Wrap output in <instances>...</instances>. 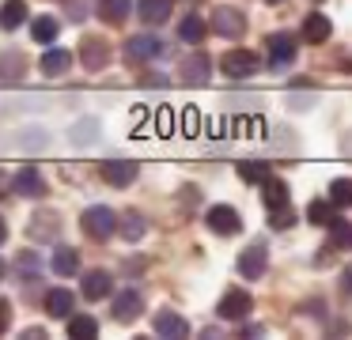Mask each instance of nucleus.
<instances>
[{
  "label": "nucleus",
  "instance_id": "1",
  "mask_svg": "<svg viewBox=\"0 0 352 340\" xmlns=\"http://www.w3.org/2000/svg\"><path fill=\"white\" fill-rule=\"evenodd\" d=\"M80 227H84L87 238L107 242L110 234L118 231V216H114V208H107V204H91V208H84V216H80Z\"/></svg>",
  "mask_w": 352,
  "mask_h": 340
},
{
  "label": "nucleus",
  "instance_id": "2",
  "mask_svg": "<svg viewBox=\"0 0 352 340\" xmlns=\"http://www.w3.org/2000/svg\"><path fill=\"white\" fill-rule=\"evenodd\" d=\"M163 57V38L155 34H133L129 42H125V65H148V60Z\"/></svg>",
  "mask_w": 352,
  "mask_h": 340
},
{
  "label": "nucleus",
  "instance_id": "3",
  "mask_svg": "<svg viewBox=\"0 0 352 340\" xmlns=\"http://www.w3.org/2000/svg\"><path fill=\"white\" fill-rule=\"evenodd\" d=\"M258 68H261V60H258V53H250V49H231L220 57V72L231 76V80H250Z\"/></svg>",
  "mask_w": 352,
  "mask_h": 340
},
{
  "label": "nucleus",
  "instance_id": "4",
  "mask_svg": "<svg viewBox=\"0 0 352 340\" xmlns=\"http://www.w3.org/2000/svg\"><path fill=\"white\" fill-rule=\"evenodd\" d=\"M212 30L220 38H243L246 34V15L231 4H216L212 8Z\"/></svg>",
  "mask_w": 352,
  "mask_h": 340
},
{
  "label": "nucleus",
  "instance_id": "5",
  "mask_svg": "<svg viewBox=\"0 0 352 340\" xmlns=\"http://www.w3.org/2000/svg\"><path fill=\"white\" fill-rule=\"evenodd\" d=\"M265 49H269V68L273 72H284V68H292L296 65V38L292 34H269V42H265Z\"/></svg>",
  "mask_w": 352,
  "mask_h": 340
},
{
  "label": "nucleus",
  "instance_id": "6",
  "mask_svg": "<svg viewBox=\"0 0 352 340\" xmlns=\"http://www.w3.org/2000/svg\"><path fill=\"white\" fill-rule=\"evenodd\" d=\"M99 174H102V181H107V185H114V189H129L133 181H137L140 166H137V163H129V159H107V163L99 166Z\"/></svg>",
  "mask_w": 352,
  "mask_h": 340
},
{
  "label": "nucleus",
  "instance_id": "7",
  "mask_svg": "<svg viewBox=\"0 0 352 340\" xmlns=\"http://www.w3.org/2000/svg\"><path fill=\"white\" fill-rule=\"evenodd\" d=\"M205 223H208V231L223 234V238H231V234L243 231V219H239V212L231 208V204H212L208 216H205Z\"/></svg>",
  "mask_w": 352,
  "mask_h": 340
},
{
  "label": "nucleus",
  "instance_id": "8",
  "mask_svg": "<svg viewBox=\"0 0 352 340\" xmlns=\"http://www.w3.org/2000/svg\"><path fill=\"white\" fill-rule=\"evenodd\" d=\"M80 60H84L87 72H102V68L110 65V42H107V38L87 34L84 42H80Z\"/></svg>",
  "mask_w": 352,
  "mask_h": 340
},
{
  "label": "nucleus",
  "instance_id": "9",
  "mask_svg": "<svg viewBox=\"0 0 352 340\" xmlns=\"http://www.w3.org/2000/svg\"><path fill=\"white\" fill-rule=\"evenodd\" d=\"M110 314H114L118 321H137V317L144 314V295H140L137 287H125V291H118L114 302H110Z\"/></svg>",
  "mask_w": 352,
  "mask_h": 340
},
{
  "label": "nucleus",
  "instance_id": "10",
  "mask_svg": "<svg viewBox=\"0 0 352 340\" xmlns=\"http://www.w3.org/2000/svg\"><path fill=\"white\" fill-rule=\"evenodd\" d=\"M208 76H212V60H208L205 53H190V57L178 65V80L190 83V87H205Z\"/></svg>",
  "mask_w": 352,
  "mask_h": 340
},
{
  "label": "nucleus",
  "instance_id": "11",
  "mask_svg": "<svg viewBox=\"0 0 352 340\" xmlns=\"http://www.w3.org/2000/svg\"><path fill=\"white\" fill-rule=\"evenodd\" d=\"M265 264H269L265 242H254L250 249L239 253V276H243V280H261V276H265Z\"/></svg>",
  "mask_w": 352,
  "mask_h": 340
},
{
  "label": "nucleus",
  "instance_id": "12",
  "mask_svg": "<svg viewBox=\"0 0 352 340\" xmlns=\"http://www.w3.org/2000/svg\"><path fill=\"white\" fill-rule=\"evenodd\" d=\"M12 189H16L19 196H31V201H38V196H46V178H42L38 166H23V170L12 174Z\"/></svg>",
  "mask_w": 352,
  "mask_h": 340
},
{
  "label": "nucleus",
  "instance_id": "13",
  "mask_svg": "<svg viewBox=\"0 0 352 340\" xmlns=\"http://www.w3.org/2000/svg\"><path fill=\"white\" fill-rule=\"evenodd\" d=\"M80 295H84V299H91V302L110 299V295H114V280H110V272H102V269L84 272V280H80Z\"/></svg>",
  "mask_w": 352,
  "mask_h": 340
},
{
  "label": "nucleus",
  "instance_id": "14",
  "mask_svg": "<svg viewBox=\"0 0 352 340\" xmlns=\"http://www.w3.org/2000/svg\"><path fill=\"white\" fill-rule=\"evenodd\" d=\"M155 337L182 340V337H190V321H186L182 314H175V310H160V314H155Z\"/></svg>",
  "mask_w": 352,
  "mask_h": 340
},
{
  "label": "nucleus",
  "instance_id": "15",
  "mask_svg": "<svg viewBox=\"0 0 352 340\" xmlns=\"http://www.w3.org/2000/svg\"><path fill=\"white\" fill-rule=\"evenodd\" d=\"M57 231H61V216L54 208H38L31 219V238L34 242H54Z\"/></svg>",
  "mask_w": 352,
  "mask_h": 340
},
{
  "label": "nucleus",
  "instance_id": "16",
  "mask_svg": "<svg viewBox=\"0 0 352 340\" xmlns=\"http://www.w3.org/2000/svg\"><path fill=\"white\" fill-rule=\"evenodd\" d=\"M250 314V295L239 291V287H231V291L220 295V317L223 321H239V317Z\"/></svg>",
  "mask_w": 352,
  "mask_h": 340
},
{
  "label": "nucleus",
  "instance_id": "17",
  "mask_svg": "<svg viewBox=\"0 0 352 340\" xmlns=\"http://www.w3.org/2000/svg\"><path fill=\"white\" fill-rule=\"evenodd\" d=\"M27 76V57L19 49H4L0 53V83H19Z\"/></svg>",
  "mask_w": 352,
  "mask_h": 340
},
{
  "label": "nucleus",
  "instance_id": "18",
  "mask_svg": "<svg viewBox=\"0 0 352 340\" xmlns=\"http://www.w3.org/2000/svg\"><path fill=\"white\" fill-rule=\"evenodd\" d=\"M72 306H76V295H72L69 287L46 291V314L50 317H72Z\"/></svg>",
  "mask_w": 352,
  "mask_h": 340
},
{
  "label": "nucleus",
  "instance_id": "19",
  "mask_svg": "<svg viewBox=\"0 0 352 340\" xmlns=\"http://www.w3.org/2000/svg\"><path fill=\"white\" fill-rule=\"evenodd\" d=\"M329 34H333V27H329V19L326 15H307L303 19V42H311V45H322V42H329Z\"/></svg>",
  "mask_w": 352,
  "mask_h": 340
},
{
  "label": "nucleus",
  "instance_id": "20",
  "mask_svg": "<svg viewBox=\"0 0 352 340\" xmlns=\"http://www.w3.org/2000/svg\"><path fill=\"white\" fill-rule=\"evenodd\" d=\"M69 65H72V53L61 49V45H50V49L42 53V72L46 76H65Z\"/></svg>",
  "mask_w": 352,
  "mask_h": 340
},
{
  "label": "nucleus",
  "instance_id": "21",
  "mask_svg": "<svg viewBox=\"0 0 352 340\" xmlns=\"http://www.w3.org/2000/svg\"><path fill=\"white\" fill-rule=\"evenodd\" d=\"M27 0H4L0 4V27L4 30H16V27H23L27 23Z\"/></svg>",
  "mask_w": 352,
  "mask_h": 340
},
{
  "label": "nucleus",
  "instance_id": "22",
  "mask_svg": "<svg viewBox=\"0 0 352 340\" xmlns=\"http://www.w3.org/2000/svg\"><path fill=\"white\" fill-rule=\"evenodd\" d=\"M50 269H54L57 276H76V269H80V257H76V249H69V246H57V249H54V257H50Z\"/></svg>",
  "mask_w": 352,
  "mask_h": 340
},
{
  "label": "nucleus",
  "instance_id": "23",
  "mask_svg": "<svg viewBox=\"0 0 352 340\" xmlns=\"http://www.w3.org/2000/svg\"><path fill=\"white\" fill-rule=\"evenodd\" d=\"M57 34H61V23H57L54 15H38V19L31 23V38L42 42V45H54Z\"/></svg>",
  "mask_w": 352,
  "mask_h": 340
},
{
  "label": "nucleus",
  "instance_id": "24",
  "mask_svg": "<svg viewBox=\"0 0 352 340\" xmlns=\"http://www.w3.org/2000/svg\"><path fill=\"white\" fill-rule=\"evenodd\" d=\"M69 140L76 144V148H91V144L99 140V121H95V117L76 121V125L69 128Z\"/></svg>",
  "mask_w": 352,
  "mask_h": 340
},
{
  "label": "nucleus",
  "instance_id": "25",
  "mask_svg": "<svg viewBox=\"0 0 352 340\" xmlns=\"http://www.w3.org/2000/svg\"><path fill=\"white\" fill-rule=\"evenodd\" d=\"M137 12H140V23L155 27V23H167V15H170V0H140Z\"/></svg>",
  "mask_w": 352,
  "mask_h": 340
},
{
  "label": "nucleus",
  "instance_id": "26",
  "mask_svg": "<svg viewBox=\"0 0 352 340\" xmlns=\"http://www.w3.org/2000/svg\"><path fill=\"white\" fill-rule=\"evenodd\" d=\"M205 34H208V27H205L201 15H186V19L178 23V38L190 42V45H201V42H205Z\"/></svg>",
  "mask_w": 352,
  "mask_h": 340
},
{
  "label": "nucleus",
  "instance_id": "27",
  "mask_svg": "<svg viewBox=\"0 0 352 340\" xmlns=\"http://www.w3.org/2000/svg\"><path fill=\"white\" fill-rule=\"evenodd\" d=\"M42 257L34 253V249H19V257H16V272H19V280H38L42 276Z\"/></svg>",
  "mask_w": 352,
  "mask_h": 340
},
{
  "label": "nucleus",
  "instance_id": "28",
  "mask_svg": "<svg viewBox=\"0 0 352 340\" xmlns=\"http://www.w3.org/2000/svg\"><path fill=\"white\" fill-rule=\"evenodd\" d=\"M118 227H122V238L125 242H140V238H144V231H148V223H144L140 212H125V216L118 219Z\"/></svg>",
  "mask_w": 352,
  "mask_h": 340
},
{
  "label": "nucleus",
  "instance_id": "29",
  "mask_svg": "<svg viewBox=\"0 0 352 340\" xmlns=\"http://www.w3.org/2000/svg\"><path fill=\"white\" fill-rule=\"evenodd\" d=\"M261 193H265V208H288V181L269 178L261 185Z\"/></svg>",
  "mask_w": 352,
  "mask_h": 340
},
{
  "label": "nucleus",
  "instance_id": "30",
  "mask_svg": "<svg viewBox=\"0 0 352 340\" xmlns=\"http://www.w3.org/2000/svg\"><path fill=\"white\" fill-rule=\"evenodd\" d=\"M69 337L72 340H95L99 337V321L95 317H69Z\"/></svg>",
  "mask_w": 352,
  "mask_h": 340
},
{
  "label": "nucleus",
  "instance_id": "31",
  "mask_svg": "<svg viewBox=\"0 0 352 340\" xmlns=\"http://www.w3.org/2000/svg\"><path fill=\"white\" fill-rule=\"evenodd\" d=\"M329 246L333 249H352V223L349 219L337 216L333 223H329Z\"/></svg>",
  "mask_w": 352,
  "mask_h": 340
},
{
  "label": "nucleus",
  "instance_id": "32",
  "mask_svg": "<svg viewBox=\"0 0 352 340\" xmlns=\"http://www.w3.org/2000/svg\"><path fill=\"white\" fill-rule=\"evenodd\" d=\"M307 219L318 227H329L337 219V204L333 201H311V208H307Z\"/></svg>",
  "mask_w": 352,
  "mask_h": 340
},
{
  "label": "nucleus",
  "instance_id": "33",
  "mask_svg": "<svg viewBox=\"0 0 352 340\" xmlns=\"http://www.w3.org/2000/svg\"><path fill=\"white\" fill-rule=\"evenodd\" d=\"M239 178H243L246 185H265V181L273 178V170H269L265 163H239Z\"/></svg>",
  "mask_w": 352,
  "mask_h": 340
},
{
  "label": "nucleus",
  "instance_id": "34",
  "mask_svg": "<svg viewBox=\"0 0 352 340\" xmlns=\"http://www.w3.org/2000/svg\"><path fill=\"white\" fill-rule=\"evenodd\" d=\"M129 0H99V15L107 23H122V19H129Z\"/></svg>",
  "mask_w": 352,
  "mask_h": 340
},
{
  "label": "nucleus",
  "instance_id": "35",
  "mask_svg": "<svg viewBox=\"0 0 352 340\" xmlns=\"http://www.w3.org/2000/svg\"><path fill=\"white\" fill-rule=\"evenodd\" d=\"M329 201H333L337 208H352V178L329 181Z\"/></svg>",
  "mask_w": 352,
  "mask_h": 340
},
{
  "label": "nucleus",
  "instance_id": "36",
  "mask_svg": "<svg viewBox=\"0 0 352 340\" xmlns=\"http://www.w3.org/2000/svg\"><path fill=\"white\" fill-rule=\"evenodd\" d=\"M46 128H38V125H27L23 133H19V148H27V151H42L46 148Z\"/></svg>",
  "mask_w": 352,
  "mask_h": 340
},
{
  "label": "nucleus",
  "instance_id": "37",
  "mask_svg": "<svg viewBox=\"0 0 352 340\" xmlns=\"http://www.w3.org/2000/svg\"><path fill=\"white\" fill-rule=\"evenodd\" d=\"M292 223H296V216H292L288 208H269V227H273V231L276 227H292Z\"/></svg>",
  "mask_w": 352,
  "mask_h": 340
},
{
  "label": "nucleus",
  "instance_id": "38",
  "mask_svg": "<svg viewBox=\"0 0 352 340\" xmlns=\"http://www.w3.org/2000/svg\"><path fill=\"white\" fill-rule=\"evenodd\" d=\"M8 325H12V306H8L4 299H0V337L8 332Z\"/></svg>",
  "mask_w": 352,
  "mask_h": 340
},
{
  "label": "nucleus",
  "instance_id": "39",
  "mask_svg": "<svg viewBox=\"0 0 352 340\" xmlns=\"http://www.w3.org/2000/svg\"><path fill=\"white\" fill-rule=\"evenodd\" d=\"M144 269H148V261H144V257H133V261H125V272H133V276H140Z\"/></svg>",
  "mask_w": 352,
  "mask_h": 340
},
{
  "label": "nucleus",
  "instance_id": "40",
  "mask_svg": "<svg viewBox=\"0 0 352 340\" xmlns=\"http://www.w3.org/2000/svg\"><path fill=\"white\" fill-rule=\"evenodd\" d=\"M144 87H167V80L163 76H144Z\"/></svg>",
  "mask_w": 352,
  "mask_h": 340
},
{
  "label": "nucleus",
  "instance_id": "41",
  "mask_svg": "<svg viewBox=\"0 0 352 340\" xmlns=\"http://www.w3.org/2000/svg\"><path fill=\"white\" fill-rule=\"evenodd\" d=\"M23 337L27 340H42V337H46V329H23Z\"/></svg>",
  "mask_w": 352,
  "mask_h": 340
},
{
  "label": "nucleus",
  "instance_id": "42",
  "mask_svg": "<svg viewBox=\"0 0 352 340\" xmlns=\"http://www.w3.org/2000/svg\"><path fill=\"white\" fill-rule=\"evenodd\" d=\"M8 242V223H4V216H0V246Z\"/></svg>",
  "mask_w": 352,
  "mask_h": 340
},
{
  "label": "nucleus",
  "instance_id": "43",
  "mask_svg": "<svg viewBox=\"0 0 352 340\" xmlns=\"http://www.w3.org/2000/svg\"><path fill=\"white\" fill-rule=\"evenodd\" d=\"M341 284H344V291H349V295H352V269H349V272H344V280H341Z\"/></svg>",
  "mask_w": 352,
  "mask_h": 340
},
{
  "label": "nucleus",
  "instance_id": "44",
  "mask_svg": "<svg viewBox=\"0 0 352 340\" xmlns=\"http://www.w3.org/2000/svg\"><path fill=\"white\" fill-rule=\"evenodd\" d=\"M4 189H8V174L0 170V196H4Z\"/></svg>",
  "mask_w": 352,
  "mask_h": 340
},
{
  "label": "nucleus",
  "instance_id": "45",
  "mask_svg": "<svg viewBox=\"0 0 352 340\" xmlns=\"http://www.w3.org/2000/svg\"><path fill=\"white\" fill-rule=\"evenodd\" d=\"M4 272H8V261H4V257H0V280H4Z\"/></svg>",
  "mask_w": 352,
  "mask_h": 340
},
{
  "label": "nucleus",
  "instance_id": "46",
  "mask_svg": "<svg viewBox=\"0 0 352 340\" xmlns=\"http://www.w3.org/2000/svg\"><path fill=\"white\" fill-rule=\"evenodd\" d=\"M269 4H280V0H269Z\"/></svg>",
  "mask_w": 352,
  "mask_h": 340
}]
</instances>
